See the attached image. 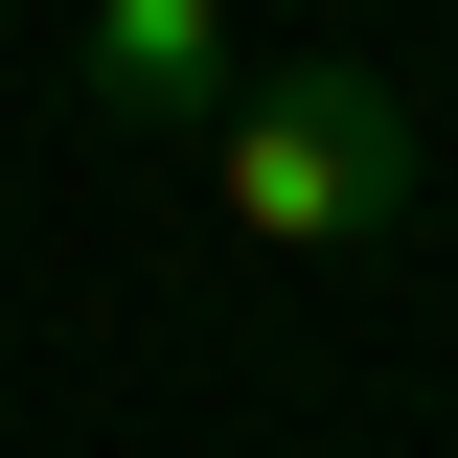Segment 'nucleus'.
<instances>
[{
	"label": "nucleus",
	"instance_id": "nucleus-1",
	"mask_svg": "<svg viewBox=\"0 0 458 458\" xmlns=\"http://www.w3.org/2000/svg\"><path fill=\"white\" fill-rule=\"evenodd\" d=\"M207 207H229V252H367V229H412V92L344 69V47L252 69V114L207 138Z\"/></svg>",
	"mask_w": 458,
	"mask_h": 458
},
{
	"label": "nucleus",
	"instance_id": "nucleus-2",
	"mask_svg": "<svg viewBox=\"0 0 458 458\" xmlns=\"http://www.w3.org/2000/svg\"><path fill=\"white\" fill-rule=\"evenodd\" d=\"M69 92H92L114 138H229L252 69H229V0H92V23H69Z\"/></svg>",
	"mask_w": 458,
	"mask_h": 458
}]
</instances>
